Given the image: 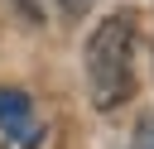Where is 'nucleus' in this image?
I'll list each match as a JSON object with an SVG mask.
<instances>
[{
  "instance_id": "obj_5",
  "label": "nucleus",
  "mask_w": 154,
  "mask_h": 149,
  "mask_svg": "<svg viewBox=\"0 0 154 149\" xmlns=\"http://www.w3.org/2000/svg\"><path fill=\"white\" fill-rule=\"evenodd\" d=\"M96 0H58V10H63V19H82L87 10H91Z\"/></svg>"
},
{
  "instance_id": "obj_2",
  "label": "nucleus",
  "mask_w": 154,
  "mask_h": 149,
  "mask_svg": "<svg viewBox=\"0 0 154 149\" xmlns=\"http://www.w3.org/2000/svg\"><path fill=\"white\" fill-rule=\"evenodd\" d=\"M0 135L14 149H38V139H43V125L34 115V101L19 87H0Z\"/></svg>"
},
{
  "instance_id": "obj_4",
  "label": "nucleus",
  "mask_w": 154,
  "mask_h": 149,
  "mask_svg": "<svg viewBox=\"0 0 154 149\" xmlns=\"http://www.w3.org/2000/svg\"><path fill=\"white\" fill-rule=\"evenodd\" d=\"M10 5H14V14H24L29 24H38V19H43V0H10Z\"/></svg>"
},
{
  "instance_id": "obj_1",
  "label": "nucleus",
  "mask_w": 154,
  "mask_h": 149,
  "mask_svg": "<svg viewBox=\"0 0 154 149\" xmlns=\"http://www.w3.org/2000/svg\"><path fill=\"white\" fill-rule=\"evenodd\" d=\"M87 87L96 111H116L135 96V19L116 10L87 38Z\"/></svg>"
},
{
  "instance_id": "obj_3",
  "label": "nucleus",
  "mask_w": 154,
  "mask_h": 149,
  "mask_svg": "<svg viewBox=\"0 0 154 149\" xmlns=\"http://www.w3.org/2000/svg\"><path fill=\"white\" fill-rule=\"evenodd\" d=\"M130 149H154V115H144V120L135 125V139H130Z\"/></svg>"
}]
</instances>
